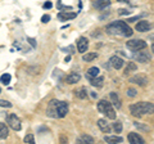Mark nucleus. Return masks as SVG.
<instances>
[{"label":"nucleus","instance_id":"e433bc0d","mask_svg":"<svg viewBox=\"0 0 154 144\" xmlns=\"http://www.w3.org/2000/svg\"><path fill=\"white\" fill-rule=\"evenodd\" d=\"M118 13H119V14H122V16H123V14H130V11H127V9H119Z\"/></svg>","mask_w":154,"mask_h":144},{"label":"nucleus","instance_id":"6e6552de","mask_svg":"<svg viewBox=\"0 0 154 144\" xmlns=\"http://www.w3.org/2000/svg\"><path fill=\"white\" fill-rule=\"evenodd\" d=\"M128 81L130 83H132V84H137L140 86H145L149 83V79L146 77V76H144V75H136V76H134V77L130 79Z\"/></svg>","mask_w":154,"mask_h":144},{"label":"nucleus","instance_id":"ea45409f","mask_svg":"<svg viewBox=\"0 0 154 144\" xmlns=\"http://www.w3.org/2000/svg\"><path fill=\"white\" fill-rule=\"evenodd\" d=\"M71 61V57L68 55V57H66V59H64V62H67V63H68V62Z\"/></svg>","mask_w":154,"mask_h":144},{"label":"nucleus","instance_id":"b1692460","mask_svg":"<svg viewBox=\"0 0 154 144\" xmlns=\"http://www.w3.org/2000/svg\"><path fill=\"white\" fill-rule=\"evenodd\" d=\"M130 111H131L132 116L139 117V118L141 117V112H140V109H139V107H137L136 104H131V105H130Z\"/></svg>","mask_w":154,"mask_h":144},{"label":"nucleus","instance_id":"473e14b6","mask_svg":"<svg viewBox=\"0 0 154 144\" xmlns=\"http://www.w3.org/2000/svg\"><path fill=\"white\" fill-rule=\"evenodd\" d=\"M0 107L11 108V107H12V103H11V102H8V100H0Z\"/></svg>","mask_w":154,"mask_h":144},{"label":"nucleus","instance_id":"20e7f679","mask_svg":"<svg viewBox=\"0 0 154 144\" xmlns=\"http://www.w3.org/2000/svg\"><path fill=\"white\" fill-rule=\"evenodd\" d=\"M7 122H8V125L13 129L14 131H19L22 129L21 120H19L16 114H9V116L7 117Z\"/></svg>","mask_w":154,"mask_h":144},{"label":"nucleus","instance_id":"9b49d317","mask_svg":"<svg viewBox=\"0 0 154 144\" xmlns=\"http://www.w3.org/2000/svg\"><path fill=\"white\" fill-rule=\"evenodd\" d=\"M109 62H110V64H112V67L114 70H121L123 67V59L118 55H113Z\"/></svg>","mask_w":154,"mask_h":144},{"label":"nucleus","instance_id":"58836bf2","mask_svg":"<svg viewBox=\"0 0 154 144\" xmlns=\"http://www.w3.org/2000/svg\"><path fill=\"white\" fill-rule=\"evenodd\" d=\"M137 18H139V17H132V18H130V20H128V22H135V21L137 20Z\"/></svg>","mask_w":154,"mask_h":144},{"label":"nucleus","instance_id":"5701e85b","mask_svg":"<svg viewBox=\"0 0 154 144\" xmlns=\"http://www.w3.org/2000/svg\"><path fill=\"white\" fill-rule=\"evenodd\" d=\"M8 134H9V130H8L7 125L0 122V139H5L8 136Z\"/></svg>","mask_w":154,"mask_h":144},{"label":"nucleus","instance_id":"f8f14e48","mask_svg":"<svg viewBox=\"0 0 154 144\" xmlns=\"http://www.w3.org/2000/svg\"><path fill=\"white\" fill-rule=\"evenodd\" d=\"M46 114L48 116H50V117H58V114H57V100L55 99H53V100L49 102Z\"/></svg>","mask_w":154,"mask_h":144},{"label":"nucleus","instance_id":"c9c22d12","mask_svg":"<svg viewBox=\"0 0 154 144\" xmlns=\"http://www.w3.org/2000/svg\"><path fill=\"white\" fill-rule=\"evenodd\" d=\"M53 7V4H51V2H46L45 4H44V9H50Z\"/></svg>","mask_w":154,"mask_h":144},{"label":"nucleus","instance_id":"c756f323","mask_svg":"<svg viewBox=\"0 0 154 144\" xmlns=\"http://www.w3.org/2000/svg\"><path fill=\"white\" fill-rule=\"evenodd\" d=\"M23 140H25V143H27V144H33L35 143V136H33L32 134H28V135L25 136Z\"/></svg>","mask_w":154,"mask_h":144},{"label":"nucleus","instance_id":"a19ab883","mask_svg":"<svg viewBox=\"0 0 154 144\" xmlns=\"http://www.w3.org/2000/svg\"><path fill=\"white\" fill-rule=\"evenodd\" d=\"M118 2H122V0H118Z\"/></svg>","mask_w":154,"mask_h":144},{"label":"nucleus","instance_id":"2eb2a0df","mask_svg":"<svg viewBox=\"0 0 154 144\" xmlns=\"http://www.w3.org/2000/svg\"><path fill=\"white\" fill-rule=\"evenodd\" d=\"M90 84L95 86V88H102L103 84H104V77H102V76H95V77H88Z\"/></svg>","mask_w":154,"mask_h":144},{"label":"nucleus","instance_id":"1a4fd4ad","mask_svg":"<svg viewBox=\"0 0 154 144\" xmlns=\"http://www.w3.org/2000/svg\"><path fill=\"white\" fill-rule=\"evenodd\" d=\"M88 48H89V40L86 39V37H84V36H81L79 40H77V49H79V52L80 53H84L88 50Z\"/></svg>","mask_w":154,"mask_h":144},{"label":"nucleus","instance_id":"7ed1b4c3","mask_svg":"<svg viewBox=\"0 0 154 144\" xmlns=\"http://www.w3.org/2000/svg\"><path fill=\"white\" fill-rule=\"evenodd\" d=\"M126 46L128 49H131L132 52L135 50H141V49H145L148 46V44L144 40H140V39H132V40H128L126 42Z\"/></svg>","mask_w":154,"mask_h":144},{"label":"nucleus","instance_id":"f257e3e1","mask_svg":"<svg viewBox=\"0 0 154 144\" xmlns=\"http://www.w3.org/2000/svg\"><path fill=\"white\" fill-rule=\"evenodd\" d=\"M107 32L109 35H119V36H132V30L126 22L123 21H116L107 26Z\"/></svg>","mask_w":154,"mask_h":144},{"label":"nucleus","instance_id":"393cba45","mask_svg":"<svg viewBox=\"0 0 154 144\" xmlns=\"http://www.w3.org/2000/svg\"><path fill=\"white\" fill-rule=\"evenodd\" d=\"M100 70L98 68V67H90V68L88 70V75H86V77H95V76L99 75Z\"/></svg>","mask_w":154,"mask_h":144},{"label":"nucleus","instance_id":"0eeeda50","mask_svg":"<svg viewBox=\"0 0 154 144\" xmlns=\"http://www.w3.org/2000/svg\"><path fill=\"white\" fill-rule=\"evenodd\" d=\"M132 58L135 61H139V62H141V63H146V62L150 61V55L146 54V53H144V52H140V50H135L134 52V54H132Z\"/></svg>","mask_w":154,"mask_h":144},{"label":"nucleus","instance_id":"dca6fc26","mask_svg":"<svg viewBox=\"0 0 154 144\" xmlns=\"http://www.w3.org/2000/svg\"><path fill=\"white\" fill-rule=\"evenodd\" d=\"M104 140L109 143V144H118V143H122L123 142V138L122 136H118V135H105L104 136Z\"/></svg>","mask_w":154,"mask_h":144},{"label":"nucleus","instance_id":"423d86ee","mask_svg":"<svg viewBox=\"0 0 154 144\" xmlns=\"http://www.w3.org/2000/svg\"><path fill=\"white\" fill-rule=\"evenodd\" d=\"M67 113H68V104H67V102L57 100V114H58V117L63 118V117H66Z\"/></svg>","mask_w":154,"mask_h":144},{"label":"nucleus","instance_id":"a878e982","mask_svg":"<svg viewBox=\"0 0 154 144\" xmlns=\"http://www.w3.org/2000/svg\"><path fill=\"white\" fill-rule=\"evenodd\" d=\"M96 58H98V54H96V53H88V54L84 53V55H82V59L85 62H93Z\"/></svg>","mask_w":154,"mask_h":144},{"label":"nucleus","instance_id":"9d476101","mask_svg":"<svg viewBox=\"0 0 154 144\" xmlns=\"http://www.w3.org/2000/svg\"><path fill=\"white\" fill-rule=\"evenodd\" d=\"M127 139L131 144H145V140H144V139L136 133H130Z\"/></svg>","mask_w":154,"mask_h":144},{"label":"nucleus","instance_id":"ddd939ff","mask_svg":"<svg viewBox=\"0 0 154 144\" xmlns=\"http://www.w3.org/2000/svg\"><path fill=\"white\" fill-rule=\"evenodd\" d=\"M77 17V13L75 12H60L58 14V20L59 21H69V20H73V18Z\"/></svg>","mask_w":154,"mask_h":144},{"label":"nucleus","instance_id":"cd10ccee","mask_svg":"<svg viewBox=\"0 0 154 144\" xmlns=\"http://www.w3.org/2000/svg\"><path fill=\"white\" fill-rule=\"evenodd\" d=\"M11 79H12V76L9 74H4V75H2V77H0V81H2V84L8 85L11 83Z\"/></svg>","mask_w":154,"mask_h":144},{"label":"nucleus","instance_id":"f704fd0d","mask_svg":"<svg viewBox=\"0 0 154 144\" xmlns=\"http://www.w3.org/2000/svg\"><path fill=\"white\" fill-rule=\"evenodd\" d=\"M27 41L30 42V44H31V45H32L33 48H36V42H35V40H33L32 37H27Z\"/></svg>","mask_w":154,"mask_h":144},{"label":"nucleus","instance_id":"7c9ffc66","mask_svg":"<svg viewBox=\"0 0 154 144\" xmlns=\"http://www.w3.org/2000/svg\"><path fill=\"white\" fill-rule=\"evenodd\" d=\"M113 129H114V131H116V133H121V131H122V129H123L122 122H119V121L114 122V124H113Z\"/></svg>","mask_w":154,"mask_h":144},{"label":"nucleus","instance_id":"4468645a","mask_svg":"<svg viewBox=\"0 0 154 144\" xmlns=\"http://www.w3.org/2000/svg\"><path fill=\"white\" fill-rule=\"evenodd\" d=\"M150 28H152V25L148 21H140L136 23V30L139 32H146L150 30Z\"/></svg>","mask_w":154,"mask_h":144},{"label":"nucleus","instance_id":"aec40b11","mask_svg":"<svg viewBox=\"0 0 154 144\" xmlns=\"http://www.w3.org/2000/svg\"><path fill=\"white\" fill-rule=\"evenodd\" d=\"M80 80H81V76L79 74H71L66 77V83L67 84H76V83H79Z\"/></svg>","mask_w":154,"mask_h":144},{"label":"nucleus","instance_id":"bb28decb","mask_svg":"<svg viewBox=\"0 0 154 144\" xmlns=\"http://www.w3.org/2000/svg\"><path fill=\"white\" fill-rule=\"evenodd\" d=\"M137 70V66L134 63V62H130V63L127 64L126 67V71H125V75H128L130 72H134V71H136Z\"/></svg>","mask_w":154,"mask_h":144},{"label":"nucleus","instance_id":"a211bd4d","mask_svg":"<svg viewBox=\"0 0 154 144\" xmlns=\"http://www.w3.org/2000/svg\"><path fill=\"white\" fill-rule=\"evenodd\" d=\"M76 143H79V144H93L94 138L88 135V134H84V135H81L79 139H77Z\"/></svg>","mask_w":154,"mask_h":144},{"label":"nucleus","instance_id":"72a5a7b5","mask_svg":"<svg viewBox=\"0 0 154 144\" xmlns=\"http://www.w3.org/2000/svg\"><path fill=\"white\" fill-rule=\"evenodd\" d=\"M49 21H50V16H49V14H45V16L41 17V22L42 23H48Z\"/></svg>","mask_w":154,"mask_h":144},{"label":"nucleus","instance_id":"4be33fe9","mask_svg":"<svg viewBox=\"0 0 154 144\" xmlns=\"http://www.w3.org/2000/svg\"><path fill=\"white\" fill-rule=\"evenodd\" d=\"M75 95L77 98H80V99H85L86 97H88V89L86 88L77 89V90H75Z\"/></svg>","mask_w":154,"mask_h":144},{"label":"nucleus","instance_id":"412c9836","mask_svg":"<svg viewBox=\"0 0 154 144\" xmlns=\"http://www.w3.org/2000/svg\"><path fill=\"white\" fill-rule=\"evenodd\" d=\"M110 5V0H96L95 2V8L96 9H104V8H107Z\"/></svg>","mask_w":154,"mask_h":144},{"label":"nucleus","instance_id":"2f4dec72","mask_svg":"<svg viewBox=\"0 0 154 144\" xmlns=\"http://www.w3.org/2000/svg\"><path fill=\"white\" fill-rule=\"evenodd\" d=\"M127 95H128V97H131V98L136 97V95H137V92H136V89H132V88L127 89Z\"/></svg>","mask_w":154,"mask_h":144},{"label":"nucleus","instance_id":"79ce46f5","mask_svg":"<svg viewBox=\"0 0 154 144\" xmlns=\"http://www.w3.org/2000/svg\"><path fill=\"white\" fill-rule=\"evenodd\" d=\"M0 93H2V89H0Z\"/></svg>","mask_w":154,"mask_h":144},{"label":"nucleus","instance_id":"f3484780","mask_svg":"<svg viewBox=\"0 0 154 144\" xmlns=\"http://www.w3.org/2000/svg\"><path fill=\"white\" fill-rule=\"evenodd\" d=\"M98 126H99L100 130H102V133H105V134L110 133V126H109V124L105 121L104 118L98 120Z\"/></svg>","mask_w":154,"mask_h":144},{"label":"nucleus","instance_id":"6ab92c4d","mask_svg":"<svg viewBox=\"0 0 154 144\" xmlns=\"http://www.w3.org/2000/svg\"><path fill=\"white\" fill-rule=\"evenodd\" d=\"M109 97H110V103H112V105H114L116 108H121V100H119L117 93L112 92Z\"/></svg>","mask_w":154,"mask_h":144},{"label":"nucleus","instance_id":"4c0bfd02","mask_svg":"<svg viewBox=\"0 0 154 144\" xmlns=\"http://www.w3.org/2000/svg\"><path fill=\"white\" fill-rule=\"evenodd\" d=\"M67 142H68V138L64 136V135H62L60 136V143H67Z\"/></svg>","mask_w":154,"mask_h":144},{"label":"nucleus","instance_id":"39448f33","mask_svg":"<svg viewBox=\"0 0 154 144\" xmlns=\"http://www.w3.org/2000/svg\"><path fill=\"white\" fill-rule=\"evenodd\" d=\"M136 105L140 109L141 114H152L154 111V105L152 102H139L136 103Z\"/></svg>","mask_w":154,"mask_h":144},{"label":"nucleus","instance_id":"c85d7f7f","mask_svg":"<svg viewBox=\"0 0 154 144\" xmlns=\"http://www.w3.org/2000/svg\"><path fill=\"white\" fill-rule=\"evenodd\" d=\"M134 126L137 127L139 130H143V131H149V126H145V125H143L140 122H134Z\"/></svg>","mask_w":154,"mask_h":144},{"label":"nucleus","instance_id":"f03ea898","mask_svg":"<svg viewBox=\"0 0 154 144\" xmlns=\"http://www.w3.org/2000/svg\"><path fill=\"white\" fill-rule=\"evenodd\" d=\"M98 111L100 113L105 114L109 120L116 118V111H114L112 103L108 102V100H105V99H102L100 102H98Z\"/></svg>","mask_w":154,"mask_h":144}]
</instances>
